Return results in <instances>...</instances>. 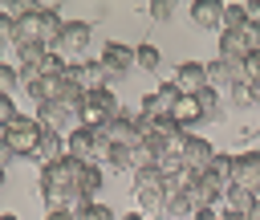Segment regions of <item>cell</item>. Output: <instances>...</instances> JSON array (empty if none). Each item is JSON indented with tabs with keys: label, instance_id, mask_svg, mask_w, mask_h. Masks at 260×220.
Returning <instances> with one entry per match:
<instances>
[{
	"label": "cell",
	"instance_id": "obj_1",
	"mask_svg": "<svg viewBox=\"0 0 260 220\" xmlns=\"http://www.w3.org/2000/svg\"><path fill=\"white\" fill-rule=\"evenodd\" d=\"M0 143L12 151V155H28L37 159V143H41V122L28 118V114H16L4 130H0Z\"/></svg>",
	"mask_w": 260,
	"mask_h": 220
},
{
	"label": "cell",
	"instance_id": "obj_2",
	"mask_svg": "<svg viewBox=\"0 0 260 220\" xmlns=\"http://www.w3.org/2000/svg\"><path fill=\"white\" fill-rule=\"evenodd\" d=\"M89 41H93V24H89V20H65V29H61L53 53L65 57V61H85Z\"/></svg>",
	"mask_w": 260,
	"mask_h": 220
},
{
	"label": "cell",
	"instance_id": "obj_3",
	"mask_svg": "<svg viewBox=\"0 0 260 220\" xmlns=\"http://www.w3.org/2000/svg\"><path fill=\"white\" fill-rule=\"evenodd\" d=\"M118 110H122V102H118V94L106 86V90H85V102H81V114H77V118H81L85 126H98V130H102L110 118H118Z\"/></svg>",
	"mask_w": 260,
	"mask_h": 220
},
{
	"label": "cell",
	"instance_id": "obj_4",
	"mask_svg": "<svg viewBox=\"0 0 260 220\" xmlns=\"http://www.w3.org/2000/svg\"><path fill=\"white\" fill-rule=\"evenodd\" d=\"M98 65L106 69V77L114 81V77H126L130 69H134V49L130 45H122V41H106L102 45V53H98Z\"/></svg>",
	"mask_w": 260,
	"mask_h": 220
},
{
	"label": "cell",
	"instance_id": "obj_5",
	"mask_svg": "<svg viewBox=\"0 0 260 220\" xmlns=\"http://www.w3.org/2000/svg\"><path fill=\"white\" fill-rule=\"evenodd\" d=\"M232 187L252 191V196L260 200V151H240V155H236V167H232Z\"/></svg>",
	"mask_w": 260,
	"mask_h": 220
},
{
	"label": "cell",
	"instance_id": "obj_6",
	"mask_svg": "<svg viewBox=\"0 0 260 220\" xmlns=\"http://www.w3.org/2000/svg\"><path fill=\"white\" fill-rule=\"evenodd\" d=\"M65 77H69V81H77L81 90H106V86H110V77H106V69L98 65V57L69 61V65H65Z\"/></svg>",
	"mask_w": 260,
	"mask_h": 220
},
{
	"label": "cell",
	"instance_id": "obj_7",
	"mask_svg": "<svg viewBox=\"0 0 260 220\" xmlns=\"http://www.w3.org/2000/svg\"><path fill=\"white\" fill-rule=\"evenodd\" d=\"M223 196H228V191H223V183H219L215 175H207V171H203V175H195V183L187 187L191 208H219V204H223Z\"/></svg>",
	"mask_w": 260,
	"mask_h": 220
},
{
	"label": "cell",
	"instance_id": "obj_8",
	"mask_svg": "<svg viewBox=\"0 0 260 220\" xmlns=\"http://www.w3.org/2000/svg\"><path fill=\"white\" fill-rule=\"evenodd\" d=\"M175 102H179V90H175V81H162L158 90H150V94L142 98L138 114H142V118H167Z\"/></svg>",
	"mask_w": 260,
	"mask_h": 220
},
{
	"label": "cell",
	"instance_id": "obj_9",
	"mask_svg": "<svg viewBox=\"0 0 260 220\" xmlns=\"http://www.w3.org/2000/svg\"><path fill=\"white\" fill-rule=\"evenodd\" d=\"M73 118H77V110H69L65 102H49V106H37V122H41L45 130L69 134V130H73V126H69ZM77 122H81V118H77Z\"/></svg>",
	"mask_w": 260,
	"mask_h": 220
},
{
	"label": "cell",
	"instance_id": "obj_10",
	"mask_svg": "<svg viewBox=\"0 0 260 220\" xmlns=\"http://www.w3.org/2000/svg\"><path fill=\"white\" fill-rule=\"evenodd\" d=\"M171 81H175L179 94H191V98H195L199 90H207V69H203V61H183Z\"/></svg>",
	"mask_w": 260,
	"mask_h": 220
},
{
	"label": "cell",
	"instance_id": "obj_11",
	"mask_svg": "<svg viewBox=\"0 0 260 220\" xmlns=\"http://www.w3.org/2000/svg\"><path fill=\"white\" fill-rule=\"evenodd\" d=\"M203 69H207V90H219L223 98H228V90L240 81V65H228V61H219V57L203 61Z\"/></svg>",
	"mask_w": 260,
	"mask_h": 220
},
{
	"label": "cell",
	"instance_id": "obj_12",
	"mask_svg": "<svg viewBox=\"0 0 260 220\" xmlns=\"http://www.w3.org/2000/svg\"><path fill=\"white\" fill-rule=\"evenodd\" d=\"M211 159H215V147H211L203 134H191V143H187V151H183V167L195 171V175H203V171L211 167Z\"/></svg>",
	"mask_w": 260,
	"mask_h": 220
},
{
	"label": "cell",
	"instance_id": "obj_13",
	"mask_svg": "<svg viewBox=\"0 0 260 220\" xmlns=\"http://www.w3.org/2000/svg\"><path fill=\"white\" fill-rule=\"evenodd\" d=\"M179 130H187V134H195V126H199V102L191 98V94H179V102L171 106V114H167Z\"/></svg>",
	"mask_w": 260,
	"mask_h": 220
},
{
	"label": "cell",
	"instance_id": "obj_14",
	"mask_svg": "<svg viewBox=\"0 0 260 220\" xmlns=\"http://www.w3.org/2000/svg\"><path fill=\"white\" fill-rule=\"evenodd\" d=\"M187 12H191V24H195V29H219L223 4H219V0H195Z\"/></svg>",
	"mask_w": 260,
	"mask_h": 220
},
{
	"label": "cell",
	"instance_id": "obj_15",
	"mask_svg": "<svg viewBox=\"0 0 260 220\" xmlns=\"http://www.w3.org/2000/svg\"><path fill=\"white\" fill-rule=\"evenodd\" d=\"M195 102H199V122H219L223 110H228V98L219 90H199Z\"/></svg>",
	"mask_w": 260,
	"mask_h": 220
},
{
	"label": "cell",
	"instance_id": "obj_16",
	"mask_svg": "<svg viewBox=\"0 0 260 220\" xmlns=\"http://www.w3.org/2000/svg\"><path fill=\"white\" fill-rule=\"evenodd\" d=\"M61 155H65V134L41 126V143H37V159H41V167H45V163H57Z\"/></svg>",
	"mask_w": 260,
	"mask_h": 220
},
{
	"label": "cell",
	"instance_id": "obj_17",
	"mask_svg": "<svg viewBox=\"0 0 260 220\" xmlns=\"http://www.w3.org/2000/svg\"><path fill=\"white\" fill-rule=\"evenodd\" d=\"M244 57H248L244 37H240V33H219V61H228V65H244Z\"/></svg>",
	"mask_w": 260,
	"mask_h": 220
},
{
	"label": "cell",
	"instance_id": "obj_18",
	"mask_svg": "<svg viewBox=\"0 0 260 220\" xmlns=\"http://www.w3.org/2000/svg\"><path fill=\"white\" fill-rule=\"evenodd\" d=\"M134 65L146 69V73H158V69H162V53H158V45L138 41V45H134Z\"/></svg>",
	"mask_w": 260,
	"mask_h": 220
},
{
	"label": "cell",
	"instance_id": "obj_19",
	"mask_svg": "<svg viewBox=\"0 0 260 220\" xmlns=\"http://www.w3.org/2000/svg\"><path fill=\"white\" fill-rule=\"evenodd\" d=\"M248 20V8L244 4H223V16H219V33H240Z\"/></svg>",
	"mask_w": 260,
	"mask_h": 220
},
{
	"label": "cell",
	"instance_id": "obj_20",
	"mask_svg": "<svg viewBox=\"0 0 260 220\" xmlns=\"http://www.w3.org/2000/svg\"><path fill=\"white\" fill-rule=\"evenodd\" d=\"M32 65H37V73H41V77H61L69 61H65V57H57L53 49H45V53H41V57H37Z\"/></svg>",
	"mask_w": 260,
	"mask_h": 220
},
{
	"label": "cell",
	"instance_id": "obj_21",
	"mask_svg": "<svg viewBox=\"0 0 260 220\" xmlns=\"http://www.w3.org/2000/svg\"><path fill=\"white\" fill-rule=\"evenodd\" d=\"M232 167H236V155H223V151H215V159H211L207 175H215V179L223 183V191H228V187H232Z\"/></svg>",
	"mask_w": 260,
	"mask_h": 220
},
{
	"label": "cell",
	"instance_id": "obj_22",
	"mask_svg": "<svg viewBox=\"0 0 260 220\" xmlns=\"http://www.w3.org/2000/svg\"><path fill=\"white\" fill-rule=\"evenodd\" d=\"M252 204H256V196L252 191H240V187H228V196H223V208L228 212H240V216H248Z\"/></svg>",
	"mask_w": 260,
	"mask_h": 220
},
{
	"label": "cell",
	"instance_id": "obj_23",
	"mask_svg": "<svg viewBox=\"0 0 260 220\" xmlns=\"http://www.w3.org/2000/svg\"><path fill=\"white\" fill-rule=\"evenodd\" d=\"M240 81L252 86V90H260V53H248V57H244V65H240Z\"/></svg>",
	"mask_w": 260,
	"mask_h": 220
},
{
	"label": "cell",
	"instance_id": "obj_24",
	"mask_svg": "<svg viewBox=\"0 0 260 220\" xmlns=\"http://www.w3.org/2000/svg\"><path fill=\"white\" fill-rule=\"evenodd\" d=\"M73 220H118V216H114V212H110L102 200H89V204H85V208H81Z\"/></svg>",
	"mask_w": 260,
	"mask_h": 220
},
{
	"label": "cell",
	"instance_id": "obj_25",
	"mask_svg": "<svg viewBox=\"0 0 260 220\" xmlns=\"http://www.w3.org/2000/svg\"><path fill=\"white\" fill-rule=\"evenodd\" d=\"M228 106H236V110H248V106H252V90H248L244 81H236V86L228 90Z\"/></svg>",
	"mask_w": 260,
	"mask_h": 220
},
{
	"label": "cell",
	"instance_id": "obj_26",
	"mask_svg": "<svg viewBox=\"0 0 260 220\" xmlns=\"http://www.w3.org/2000/svg\"><path fill=\"white\" fill-rule=\"evenodd\" d=\"M240 37H244V45H248V53H260V20H244V29H240Z\"/></svg>",
	"mask_w": 260,
	"mask_h": 220
},
{
	"label": "cell",
	"instance_id": "obj_27",
	"mask_svg": "<svg viewBox=\"0 0 260 220\" xmlns=\"http://www.w3.org/2000/svg\"><path fill=\"white\" fill-rule=\"evenodd\" d=\"M146 12H150V20H158V24H162V20H171V16H175V4H171V0H150V4H146Z\"/></svg>",
	"mask_w": 260,
	"mask_h": 220
},
{
	"label": "cell",
	"instance_id": "obj_28",
	"mask_svg": "<svg viewBox=\"0 0 260 220\" xmlns=\"http://www.w3.org/2000/svg\"><path fill=\"white\" fill-rule=\"evenodd\" d=\"M114 171H126L130 175V147H110V159H106Z\"/></svg>",
	"mask_w": 260,
	"mask_h": 220
},
{
	"label": "cell",
	"instance_id": "obj_29",
	"mask_svg": "<svg viewBox=\"0 0 260 220\" xmlns=\"http://www.w3.org/2000/svg\"><path fill=\"white\" fill-rule=\"evenodd\" d=\"M16 86H20V81H16V65H4V61H0V94H4V98H12V90H16Z\"/></svg>",
	"mask_w": 260,
	"mask_h": 220
},
{
	"label": "cell",
	"instance_id": "obj_30",
	"mask_svg": "<svg viewBox=\"0 0 260 220\" xmlns=\"http://www.w3.org/2000/svg\"><path fill=\"white\" fill-rule=\"evenodd\" d=\"M195 208H191V200L187 196H175V200H167V208H162V216H191Z\"/></svg>",
	"mask_w": 260,
	"mask_h": 220
},
{
	"label": "cell",
	"instance_id": "obj_31",
	"mask_svg": "<svg viewBox=\"0 0 260 220\" xmlns=\"http://www.w3.org/2000/svg\"><path fill=\"white\" fill-rule=\"evenodd\" d=\"M16 114H20V110H16V102H12V98H4V94H0V130H4V126H8V122H12V118H16Z\"/></svg>",
	"mask_w": 260,
	"mask_h": 220
},
{
	"label": "cell",
	"instance_id": "obj_32",
	"mask_svg": "<svg viewBox=\"0 0 260 220\" xmlns=\"http://www.w3.org/2000/svg\"><path fill=\"white\" fill-rule=\"evenodd\" d=\"M0 41H12V16L0 12Z\"/></svg>",
	"mask_w": 260,
	"mask_h": 220
},
{
	"label": "cell",
	"instance_id": "obj_33",
	"mask_svg": "<svg viewBox=\"0 0 260 220\" xmlns=\"http://www.w3.org/2000/svg\"><path fill=\"white\" fill-rule=\"evenodd\" d=\"M191 220H219V208H195Z\"/></svg>",
	"mask_w": 260,
	"mask_h": 220
},
{
	"label": "cell",
	"instance_id": "obj_34",
	"mask_svg": "<svg viewBox=\"0 0 260 220\" xmlns=\"http://www.w3.org/2000/svg\"><path fill=\"white\" fill-rule=\"evenodd\" d=\"M45 220H73V212H65V208H57V212H45Z\"/></svg>",
	"mask_w": 260,
	"mask_h": 220
},
{
	"label": "cell",
	"instance_id": "obj_35",
	"mask_svg": "<svg viewBox=\"0 0 260 220\" xmlns=\"http://www.w3.org/2000/svg\"><path fill=\"white\" fill-rule=\"evenodd\" d=\"M12 159H16V155H12V151H8V147H4V143H0V167H8V163H12Z\"/></svg>",
	"mask_w": 260,
	"mask_h": 220
},
{
	"label": "cell",
	"instance_id": "obj_36",
	"mask_svg": "<svg viewBox=\"0 0 260 220\" xmlns=\"http://www.w3.org/2000/svg\"><path fill=\"white\" fill-rule=\"evenodd\" d=\"M219 220H248V216H240V212H228V208H223V212H219Z\"/></svg>",
	"mask_w": 260,
	"mask_h": 220
},
{
	"label": "cell",
	"instance_id": "obj_37",
	"mask_svg": "<svg viewBox=\"0 0 260 220\" xmlns=\"http://www.w3.org/2000/svg\"><path fill=\"white\" fill-rule=\"evenodd\" d=\"M118 220H150V216H142V212H126V216H118Z\"/></svg>",
	"mask_w": 260,
	"mask_h": 220
},
{
	"label": "cell",
	"instance_id": "obj_38",
	"mask_svg": "<svg viewBox=\"0 0 260 220\" xmlns=\"http://www.w3.org/2000/svg\"><path fill=\"white\" fill-rule=\"evenodd\" d=\"M248 220H260V200L252 204V212H248Z\"/></svg>",
	"mask_w": 260,
	"mask_h": 220
},
{
	"label": "cell",
	"instance_id": "obj_39",
	"mask_svg": "<svg viewBox=\"0 0 260 220\" xmlns=\"http://www.w3.org/2000/svg\"><path fill=\"white\" fill-rule=\"evenodd\" d=\"M0 220H16V216H12V212H0Z\"/></svg>",
	"mask_w": 260,
	"mask_h": 220
},
{
	"label": "cell",
	"instance_id": "obj_40",
	"mask_svg": "<svg viewBox=\"0 0 260 220\" xmlns=\"http://www.w3.org/2000/svg\"><path fill=\"white\" fill-rule=\"evenodd\" d=\"M0 187H4V167H0Z\"/></svg>",
	"mask_w": 260,
	"mask_h": 220
},
{
	"label": "cell",
	"instance_id": "obj_41",
	"mask_svg": "<svg viewBox=\"0 0 260 220\" xmlns=\"http://www.w3.org/2000/svg\"><path fill=\"white\" fill-rule=\"evenodd\" d=\"M150 220H154V216H150Z\"/></svg>",
	"mask_w": 260,
	"mask_h": 220
}]
</instances>
